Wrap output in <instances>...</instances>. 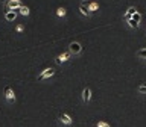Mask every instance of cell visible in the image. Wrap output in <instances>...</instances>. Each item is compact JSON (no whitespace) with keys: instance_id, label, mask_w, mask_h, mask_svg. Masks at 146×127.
<instances>
[{"instance_id":"6da1fadb","label":"cell","mask_w":146,"mask_h":127,"mask_svg":"<svg viewBox=\"0 0 146 127\" xmlns=\"http://www.w3.org/2000/svg\"><path fill=\"white\" fill-rule=\"evenodd\" d=\"M23 5L20 0H8L6 3H5V9L6 11H17L18 8H21Z\"/></svg>"},{"instance_id":"7a4b0ae2","label":"cell","mask_w":146,"mask_h":127,"mask_svg":"<svg viewBox=\"0 0 146 127\" xmlns=\"http://www.w3.org/2000/svg\"><path fill=\"white\" fill-rule=\"evenodd\" d=\"M68 52H70V54H79L82 52V45L79 43H72L68 45Z\"/></svg>"},{"instance_id":"3957f363","label":"cell","mask_w":146,"mask_h":127,"mask_svg":"<svg viewBox=\"0 0 146 127\" xmlns=\"http://www.w3.org/2000/svg\"><path fill=\"white\" fill-rule=\"evenodd\" d=\"M5 98H6V101H15V94H14V91L11 86H6L5 88Z\"/></svg>"},{"instance_id":"277c9868","label":"cell","mask_w":146,"mask_h":127,"mask_svg":"<svg viewBox=\"0 0 146 127\" xmlns=\"http://www.w3.org/2000/svg\"><path fill=\"white\" fill-rule=\"evenodd\" d=\"M55 74V70L53 68H46V70L41 73V74L38 76V80H44V79H49V77H52Z\"/></svg>"},{"instance_id":"5b68a950","label":"cell","mask_w":146,"mask_h":127,"mask_svg":"<svg viewBox=\"0 0 146 127\" xmlns=\"http://www.w3.org/2000/svg\"><path fill=\"white\" fill-rule=\"evenodd\" d=\"M68 58H70V52H64L61 53L59 56L56 58V64H62V62H67Z\"/></svg>"},{"instance_id":"8992f818","label":"cell","mask_w":146,"mask_h":127,"mask_svg":"<svg viewBox=\"0 0 146 127\" xmlns=\"http://www.w3.org/2000/svg\"><path fill=\"white\" fill-rule=\"evenodd\" d=\"M91 98V89L90 88H85L84 91H82V101L84 103H88Z\"/></svg>"},{"instance_id":"52a82bcc","label":"cell","mask_w":146,"mask_h":127,"mask_svg":"<svg viewBox=\"0 0 146 127\" xmlns=\"http://www.w3.org/2000/svg\"><path fill=\"white\" fill-rule=\"evenodd\" d=\"M17 18V12L15 11H6L5 12V20L6 21H14Z\"/></svg>"},{"instance_id":"ba28073f","label":"cell","mask_w":146,"mask_h":127,"mask_svg":"<svg viewBox=\"0 0 146 127\" xmlns=\"http://www.w3.org/2000/svg\"><path fill=\"white\" fill-rule=\"evenodd\" d=\"M59 120H61V122L66 126L72 124V118H70V115H67V113H61V115H59Z\"/></svg>"},{"instance_id":"9c48e42d","label":"cell","mask_w":146,"mask_h":127,"mask_svg":"<svg viewBox=\"0 0 146 127\" xmlns=\"http://www.w3.org/2000/svg\"><path fill=\"white\" fill-rule=\"evenodd\" d=\"M79 12L82 14V15H85V17H90L91 15V12H90V9L85 6V5H81L79 6Z\"/></svg>"},{"instance_id":"30bf717a","label":"cell","mask_w":146,"mask_h":127,"mask_svg":"<svg viewBox=\"0 0 146 127\" xmlns=\"http://www.w3.org/2000/svg\"><path fill=\"white\" fill-rule=\"evenodd\" d=\"M17 11H20V14H21V15H25V17L29 15V8H27V6H21V8H18Z\"/></svg>"},{"instance_id":"8fae6325","label":"cell","mask_w":146,"mask_h":127,"mask_svg":"<svg viewBox=\"0 0 146 127\" xmlns=\"http://www.w3.org/2000/svg\"><path fill=\"white\" fill-rule=\"evenodd\" d=\"M87 8H88V9H90V12H91V14H93V12L96 11V9H98V8H99V5H98V3H96V2H91V3H90V5H88V6H87Z\"/></svg>"},{"instance_id":"7c38bea8","label":"cell","mask_w":146,"mask_h":127,"mask_svg":"<svg viewBox=\"0 0 146 127\" xmlns=\"http://www.w3.org/2000/svg\"><path fill=\"white\" fill-rule=\"evenodd\" d=\"M131 20H134L135 23H140V20H141V15H140V12H135L134 15L131 17Z\"/></svg>"},{"instance_id":"4fadbf2b","label":"cell","mask_w":146,"mask_h":127,"mask_svg":"<svg viewBox=\"0 0 146 127\" xmlns=\"http://www.w3.org/2000/svg\"><path fill=\"white\" fill-rule=\"evenodd\" d=\"M56 15L58 17H64V15H66V9H64V8H58L56 9Z\"/></svg>"},{"instance_id":"5bb4252c","label":"cell","mask_w":146,"mask_h":127,"mask_svg":"<svg viewBox=\"0 0 146 127\" xmlns=\"http://www.w3.org/2000/svg\"><path fill=\"white\" fill-rule=\"evenodd\" d=\"M135 12H137V9H135L134 6H129V8H128V12H126V14H128V15H129V17H132V15H134Z\"/></svg>"},{"instance_id":"9a60e30c","label":"cell","mask_w":146,"mask_h":127,"mask_svg":"<svg viewBox=\"0 0 146 127\" xmlns=\"http://www.w3.org/2000/svg\"><path fill=\"white\" fill-rule=\"evenodd\" d=\"M128 24H129V27H132V29H137V27H139V23H135L134 20H129Z\"/></svg>"},{"instance_id":"2e32d148","label":"cell","mask_w":146,"mask_h":127,"mask_svg":"<svg viewBox=\"0 0 146 127\" xmlns=\"http://www.w3.org/2000/svg\"><path fill=\"white\" fill-rule=\"evenodd\" d=\"M137 56H140V58H146V48H141L137 52Z\"/></svg>"},{"instance_id":"e0dca14e","label":"cell","mask_w":146,"mask_h":127,"mask_svg":"<svg viewBox=\"0 0 146 127\" xmlns=\"http://www.w3.org/2000/svg\"><path fill=\"white\" fill-rule=\"evenodd\" d=\"M96 127H111L108 124V122H105V121H99L98 124H96Z\"/></svg>"},{"instance_id":"ac0fdd59","label":"cell","mask_w":146,"mask_h":127,"mask_svg":"<svg viewBox=\"0 0 146 127\" xmlns=\"http://www.w3.org/2000/svg\"><path fill=\"white\" fill-rule=\"evenodd\" d=\"M139 92L140 94H146V85H140L139 86Z\"/></svg>"},{"instance_id":"d6986e66","label":"cell","mask_w":146,"mask_h":127,"mask_svg":"<svg viewBox=\"0 0 146 127\" xmlns=\"http://www.w3.org/2000/svg\"><path fill=\"white\" fill-rule=\"evenodd\" d=\"M23 30V24H18L17 26V32H21Z\"/></svg>"}]
</instances>
